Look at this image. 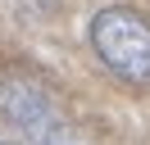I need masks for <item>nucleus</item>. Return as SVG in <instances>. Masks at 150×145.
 <instances>
[{
  "label": "nucleus",
  "instance_id": "f257e3e1",
  "mask_svg": "<svg viewBox=\"0 0 150 145\" xmlns=\"http://www.w3.org/2000/svg\"><path fill=\"white\" fill-rule=\"evenodd\" d=\"M91 50L127 86H150V18L109 5L91 18Z\"/></svg>",
  "mask_w": 150,
  "mask_h": 145
},
{
  "label": "nucleus",
  "instance_id": "f03ea898",
  "mask_svg": "<svg viewBox=\"0 0 150 145\" xmlns=\"http://www.w3.org/2000/svg\"><path fill=\"white\" fill-rule=\"evenodd\" d=\"M0 113L18 136H28L32 145H68L64 122H59V109L50 104V95L37 86V82L9 77L0 82Z\"/></svg>",
  "mask_w": 150,
  "mask_h": 145
}]
</instances>
